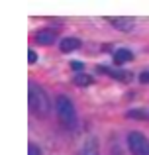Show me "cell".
Listing matches in <instances>:
<instances>
[{
  "label": "cell",
  "mask_w": 149,
  "mask_h": 155,
  "mask_svg": "<svg viewBox=\"0 0 149 155\" xmlns=\"http://www.w3.org/2000/svg\"><path fill=\"white\" fill-rule=\"evenodd\" d=\"M139 81H141V83H149V71L141 73V75H139Z\"/></svg>",
  "instance_id": "cell-12"
},
{
  "label": "cell",
  "mask_w": 149,
  "mask_h": 155,
  "mask_svg": "<svg viewBox=\"0 0 149 155\" xmlns=\"http://www.w3.org/2000/svg\"><path fill=\"white\" fill-rule=\"evenodd\" d=\"M28 155H41V149H39L35 143H30L28 145Z\"/></svg>",
  "instance_id": "cell-10"
},
{
  "label": "cell",
  "mask_w": 149,
  "mask_h": 155,
  "mask_svg": "<svg viewBox=\"0 0 149 155\" xmlns=\"http://www.w3.org/2000/svg\"><path fill=\"white\" fill-rule=\"evenodd\" d=\"M79 155H100L98 151V143L94 140H86L83 143V147L79 149Z\"/></svg>",
  "instance_id": "cell-7"
},
{
  "label": "cell",
  "mask_w": 149,
  "mask_h": 155,
  "mask_svg": "<svg viewBox=\"0 0 149 155\" xmlns=\"http://www.w3.org/2000/svg\"><path fill=\"white\" fill-rule=\"evenodd\" d=\"M73 69H75V71H79V69H83V63H79V61H75V63H73Z\"/></svg>",
  "instance_id": "cell-13"
},
{
  "label": "cell",
  "mask_w": 149,
  "mask_h": 155,
  "mask_svg": "<svg viewBox=\"0 0 149 155\" xmlns=\"http://www.w3.org/2000/svg\"><path fill=\"white\" fill-rule=\"evenodd\" d=\"M108 22L120 31H131V28H134V20L131 18H122V16H118V18H108Z\"/></svg>",
  "instance_id": "cell-5"
},
{
  "label": "cell",
  "mask_w": 149,
  "mask_h": 155,
  "mask_svg": "<svg viewBox=\"0 0 149 155\" xmlns=\"http://www.w3.org/2000/svg\"><path fill=\"white\" fill-rule=\"evenodd\" d=\"M73 81H75V84H79V87H86V84L92 83V77H90V75H84V73H83V75H76Z\"/></svg>",
  "instance_id": "cell-9"
},
{
  "label": "cell",
  "mask_w": 149,
  "mask_h": 155,
  "mask_svg": "<svg viewBox=\"0 0 149 155\" xmlns=\"http://www.w3.org/2000/svg\"><path fill=\"white\" fill-rule=\"evenodd\" d=\"M28 102H30V110L34 116L37 118H47L51 112V102L47 92L35 83H30V94H28Z\"/></svg>",
  "instance_id": "cell-1"
},
{
  "label": "cell",
  "mask_w": 149,
  "mask_h": 155,
  "mask_svg": "<svg viewBox=\"0 0 149 155\" xmlns=\"http://www.w3.org/2000/svg\"><path fill=\"white\" fill-rule=\"evenodd\" d=\"M128 147L131 155H149V140L141 132H130L128 134Z\"/></svg>",
  "instance_id": "cell-3"
},
{
  "label": "cell",
  "mask_w": 149,
  "mask_h": 155,
  "mask_svg": "<svg viewBox=\"0 0 149 155\" xmlns=\"http://www.w3.org/2000/svg\"><path fill=\"white\" fill-rule=\"evenodd\" d=\"M55 39H57V31L51 30V28H43L35 34V41L41 43V45H51Z\"/></svg>",
  "instance_id": "cell-4"
},
{
  "label": "cell",
  "mask_w": 149,
  "mask_h": 155,
  "mask_svg": "<svg viewBox=\"0 0 149 155\" xmlns=\"http://www.w3.org/2000/svg\"><path fill=\"white\" fill-rule=\"evenodd\" d=\"M131 59H134V55H131V51H128V49H118L114 53L116 65H124V63H128V61H131Z\"/></svg>",
  "instance_id": "cell-8"
},
{
  "label": "cell",
  "mask_w": 149,
  "mask_h": 155,
  "mask_svg": "<svg viewBox=\"0 0 149 155\" xmlns=\"http://www.w3.org/2000/svg\"><path fill=\"white\" fill-rule=\"evenodd\" d=\"M80 47V41L76 38H65L61 39V45H59V49L63 53H69V51H76Z\"/></svg>",
  "instance_id": "cell-6"
},
{
  "label": "cell",
  "mask_w": 149,
  "mask_h": 155,
  "mask_svg": "<svg viewBox=\"0 0 149 155\" xmlns=\"http://www.w3.org/2000/svg\"><path fill=\"white\" fill-rule=\"evenodd\" d=\"M28 59H30V63H35V61H37V55H35V51H34V49L28 51Z\"/></svg>",
  "instance_id": "cell-11"
},
{
  "label": "cell",
  "mask_w": 149,
  "mask_h": 155,
  "mask_svg": "<svg viewBox=\"0 0 149 155\" xmlns=\"http://www.w3.org/2000/svg\"><path fill=\"white\" fill-rule=\"evenodd\" d=\"M55 112H57V118L61 120V124L65 128H73L76 124V112H75V106L69 96L59 94L55 98Z\"/></svg>",
  "instance_id": "cell-2"
}]
</instances>
